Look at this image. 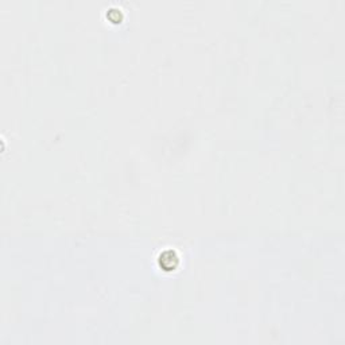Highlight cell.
Here are the masks:
<instances>
[{"instance_id": "6da1fadb", "label": "cell", "mask_w": 345, "mask_h": 345, "mask_svg": "<svg viewBox=\"0 0 345 345\" xmlns=\"http://www.w3.org/2000/svg\"><path fill=\"white\" fill-rule=\"evenodd\" d=\"M158 263L163 271H174L179 266V258L174 250L166 248L159 254Z\"/></svg>"}, {"instance_id": "7a4b0ae2", "label": "cell", "mask_w": 345, "mask_h": 345, "mask_svg": "<svg viewBox=\"0 0 345 345\" xmlns=\"http://www.w3.org/2000/svg\"><path fill=\"white\" fill-rule=\"evenodd\" d=\"M105 16H107V19H108L109 22H112V23H120L124 18L123 11L120 10V8H118V7H109L108 10H107V12H105Z\"/></svg>"}]
</instances>
